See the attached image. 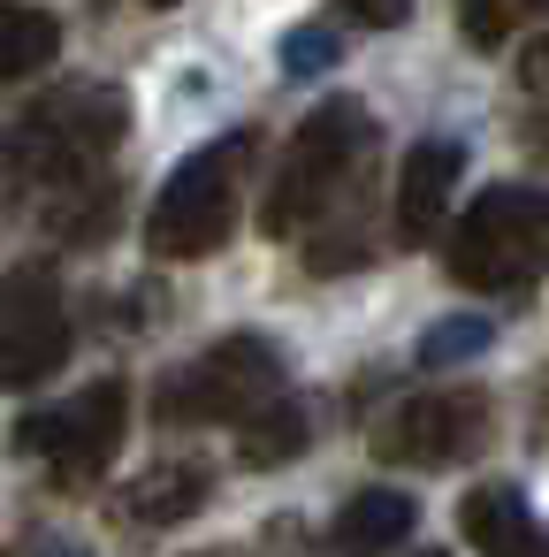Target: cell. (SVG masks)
Instances as JSON below:
<instances>
[{
  "mask_svg": "<svg viewBox=\"0 0 549 557\" xmlns=\"http://www.w3.org/2000/svg\"><path fill=\"white\" fill-rule=\"evenodd\" d=\"M458 527H465V542L481 549V557H549V534L534 527V511H526V496L519 488H473L465 504H458Z\"/></svg>",
  "mask_w": 549,
  "mask_h": 557,
  "instance_id": "8fae6325",
  "label": "cell"
},
{
  "mask_svg": "<svg viewBox=\"0 0 549 557\" xmlns=\"http://www.w3.org/2000/svg\"><path fill=\"white\" fill-rule=\"evenodd\" d=\"M549 268V191L511 184L458 214L450 230V275L465 290H526Z\"/></svg>",
  "mask_w": 549,
  "mask_h": 557,
  "instance_id": "3957f363",
  "label": "cell"
},
{
  "mask_svg": "<svg viewBox=\"0 0 549 557\" xmlns=\"http://www.w3.org/2000/svg\"><path fill=\"white\" fill-rule=\"evenodd\" d=\"M123 435H130V389H123V382H92V389H77L70 405L24 420V428H16V450L47 458L54 488H85V481H100V473L115 466Z\"/></svg>",
  "mask_w": 549,
  "mask_h": 557,
  "instance_id": "5b68a950",
  "label": "cell"
},
{
  "mask_svg": "<svg viewBox=\"0 0 549 557\" xmlns=\"http://www.w3.org/2000/svg\"><path fill=\"white\" fill-rule=\"evenodd\" d=\"M70 359V306L47 268L0 275V389H39Z\"/></svg>",
  "mask_w": 549,
  "mask_h": 557,
  "instance_id": "ba28073f",
  "label": "cell"
},
{
  "mask_svg": "<svg viewBox=\"0 0 549 557\" xmlns=\"http://www.w3.org/2000/svg\"><path fill=\"white\" fill-rule=\"evenodd\" d=\"M427 557H442V549H427Z\"/></svg>",
  "mask_w": 549,
  "mask_h": 557,
  "instance_id": "44dd1931",
  "label": "cell"
},
{
  "mask_svg": "<svg viewBox=\"0 0 549 557\" xmlns=\"http://www.w3.org/2000/svg\"><path fill=\"white\" fill-rule=\"evenodd\" d=\"M245 176H252V131H237V138H222V146H207V153H191V161L169 176V191L153 199L146 245H153L161 260H199V252H214V245L237 230Z\"/></svg>",
  "mask_w": 549,
  "mask_h": 557,
  "instance_id": "277c9868",
  "label": "cell"
},
{
  "mask_svg": "<svg viewBox=\"0 0 549 557\" xmlns=\"http://www.w3.org/2000/svg\"><path fill=\"white\" fill-rule=\"evenodd\" d=\"M366 153H374V115H366L359 100H328L321 115H305V131L290 138L283 176H275V191H267V207H260L267 237H298L305 222H321L328 199L351 184V169H359Z\"/></svg>",
  "mask_w": 549,
  "mask_h": 557,
  "instance_id": "7a4b0ae2",
  "label": "cell"
},
{
  "mask_svg": "<svg viewBox=\"0 0 549 557\" xmlns=\"http://www.w3.org/2000/svg\"><path fill=\"white\" fill-rule=\"evenodd\" d=\"M130 131V108L115 85H70L54 100H39L32 115L9 123V138H0V161H9L16 176L32 184H85Z\"/></svg>",
  "mask_w": 549,
  "mask_h": 557,
  "instance_id": "6da1fadb",
  "label": "cell"
},
{
  "mask_svg": "<svg viewBox=\"0 0 549 557\" xmlns=\"http://www.w3.org/2000/svg\"><path fill=\"white\" fill-rule=\"evenodd\" d=\"M412 519H420V504L404 488H366L328 519V549L336 557H382V549H397L412 534Z\"/></svg>",
  "mask_w": 549,
  "mask_h": 557,
  "instance_id": "7c38bea8",
  "label": "cell"
},
{
  "mask_svg": "<svg viewBox=\"0 0 549 557\" xmlns=\"http://www.w3.org/2000/svg\"><path fill=\"white\" fill-rule=\"evenodd\" d=\"M351 24H366V32H389V24H404V9H351Z\"/></svg>",
  "mask_w": 549,
  "mask_h": 557,
  "instance_id": "ac0fdd59",
  "label": "cell"
},
{
  "mask_svg": "<svg viewBox=\"0 0 549 557\" xmlns=\"http://www.w3.org/2000/svg\"><path fill=\"white\" fill-rule=\"evenodd\" d=\"M465 176V146L458 138H420L404 153V176H397V237L404 245H427L442 230V207Z\"/></svg>",
  "mask_w": 549,
  "mask_h": 557,
  "instance_id": "9c48e42d",
  "label": "cell"
},
{
  "mask_svg": "<svg viewBox=\"0 0 549 557\" xmlns=\"http://www.w3.org/2000/svg\"><path fill=\"white\" fill-rule=\"evenodd\" d=\"M458 24H465V39H473V47H503L511 32H526V24H534V9H519V0H503V9H465Z\"/></svg>",
  "mask_w": 549,
  "mask_h": 557,
  "instance_id": "2e32d148",
  "label": "cell"
},
{
  "mask_svg": "<svg viewBox=\"0 0 549 557\" xmlns=\"http://www.w3.org/2000/svg\"><path fill=\"white\" fill-rule=\"evenodd\" d=\"M526 85H534V92H549V39L526 54Z\"/></svg>",
  "mask_w": 549,
  "mask_h": 557,
  "instance_id": "d6986e66",
  "label": "cell"
},
{
  "mask_svg": "<svg viewBox=\"0 0 549 557\" xmlns=\"http://www.w3.org/2000/svg\"><path fill=\"white\" fill-rule=\"evenodd\" d=\"M305 443H313V412H305L298 397H275V405H260V412L245 420L237 458H245V466H290Z\"/></svg>",
  "mask_w": 549,
  "mask_h": 557,
  "instance_id": "4fadbf2b",
  "label": "cell"
},
{
  "mask_svg": "<svg viewBox=\"0 0 549 557\" xmlns=\"http://www.w3.org/2000/svg\"><path fill=\"white\" fill-rule=\"evenodd\" d=\"M328 62H336L328 24H305V32H290V39H283V70H290V77H313V70H328Z\"/></svg>",
  "mask_w": 549,
  "mask_h": 557,
  "instance_id": "e0dca14e",
  "label": "cell"
},
{
  "mask_svg": "<svg viewBox=\"0 0 549 557\" xmlns=\"http://www.w3.org/2000/svg\"><path fill=\"white\" fill-rule=\"evenodd\" d=\"M62 54V24L47 9H0V85H16Z\"/></svg>",
  "mask_w": 549,
  "mask_h": 557,
  "instance_id": "5bb4252c",
  "label": "cell"
},
{
  "mask_svg": "<svg viewBox=\"0 0 549 557\" xmlns=\"http://www.w3.org/2000/svg\"><path fill=\"white\" fill-rule=\"evenodd\" d=\"M481 344H488V321H473V313H458V321H435V329L420 336V367L465 359V351H481Z\"/></svg>",
  "mask_w": 549,
  "mask_h": 557,
  "instance_id": "9a60e30c",
  "label": "cell"
},
{
  "mask_svg": "<svg viewBox=\"0 0 549 557\" xmlns=\"http://www.w3.org/2000/svg\"><path fill=\"white\" fill-rule=\"evenodd\" d=\"M207 496H214V473H207V466L161 458V466H146L130 488L108 496V519H115V527H184Z\"/></svg>",
  "mask_w": 549,
  "mask_h": 557,
  "instance_id": "30bf717a",
  "label": "cell"
},
{
  "mask_svg": "<svg viewBox=\"0 0 549 557\" xmlns=\"http://www.w3.org/2000/svg\"><path fill=\"white\" fill-rule=\"evenodd\" d=\"M275 382H283V351L267 336H222L199 367H184L169 389H161V420H252L260 405H275Z\"/></svg>",
  "mask_w": 549,
  "mask_h": 557,
  "instance_id": "8992f818",
  "label": "cell"
},
{
  "mask_svg": "<svg viewBox=\"0 0 549 557\" xmlns=\"http://www.w3.org/2000/svg\"><path fill=\"white\" fill-rule=\"evenodd\" d=\"M488 389H427V397H404L374 420V458L382 466H458L488 443Z\"/></svg>",
  "mask_w": 549,
  "mask_h": 557,
  "instance_id": "52a82bcc",
  "label": "cell"
},
{
  "mask_svg": "<svg viewBox=\"0 0 549 557\" xmlns=\"http://www.w3.org/2000/svg\"><path fill=\"white\" fill-rule=\"evenodd\" d=\"M54 557H77V549H54Z\"/></svg>",
  "mask_w": 549,
  "mask_h": 557,
  "instance_id": "ffe728a7",
  "label": "cell"
}]
</instances>
